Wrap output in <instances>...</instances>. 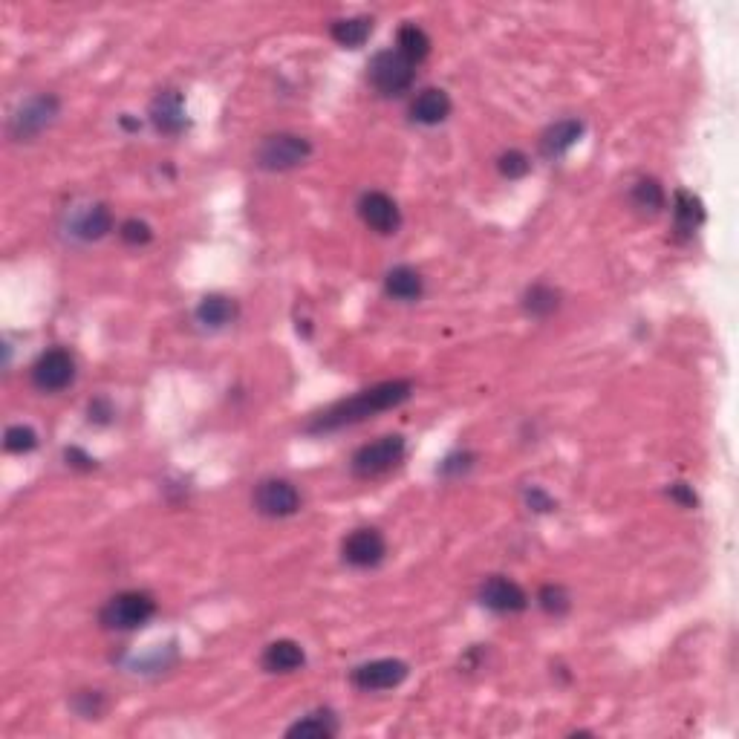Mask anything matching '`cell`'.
I'll return each mask as SVG.
<instances>
[{
    "instance_id": "83f0119b",
    "label": "cell",
    "mask_w": 739,
    "mask_h": 739,
    "mask_svg": "<svg viewBox=\"0 0 739 739\" xmlns=\"http://www.w3.org/2000/svg\"><path fill=\"white\" fill-rule=\"evenodd\" d=\"M497 171L506 179H523L532 171V159L523 151H506L497 159Z\"/></svg>"
},
{
    "instance_id": "603a6c76",
    "label": "cell",
    "mask_w": 739,
    "mask_h": 739,
    "mask_svg": "<svg viewBox=\"0 0 739 739\" xmlns=\"http://www.w3.org/2000/svg\"><path fill=\"white\" fill-rule=\"evenodd\" d=\"M558 309H561V292H558L555 286H549V283H535V286L526 289V295H523V312H526L529 318L543 321V318L555 315Z\"/></svg>"
},
{
    "instance_id": "e0dca14e",
    "label": "cell",
    "mask_w": 739,
    "mask_h": 739,
    "mask_svg": "<svg viewBox=\"0 0 739 739\" xmlns=\"http://www.w3.org/2000/svg\"><path fill=\"white\" fill-rule=\"evenodd\" d=\"M702 223H705L702 200L696 194L685 191V188H679L676 197H673V231H676V240H690Z\"/></svg>"
},
{
    "instance_id": "cb8c5ba5",
    "label": "cell",
    "mask_w": 739,
    "mask_h": 739,
    "mask_svg": "<svg viewBox=\"0 0 739 739\" xmlns=\"http://www.w3.org/2000/svg\"><path fill=\"white\" fill-rule=\"evenodd\" d=\"M630 203L636 208L638 214L644 217H656L664 208V188L659 185V179L653 177H641L636 179L633 191H630Z\"/></svg>"
},
{
    "instance_id": "ac0fdd59",
    "label": "cell",
    "mask_w": 739,
    "mask_h": 739,
    "mask_svg": "<svg viewBox=\"0 0 739 739\" xmlns=\"http://www.w3.org/2000/svg\"><path fill=\"white\" fill-rule=\"evenodd\" d=\"M260 664H263L266 673H295V670H301L306 664V653L298 641H292V638H278V641H272V644L263 650Z\"/></svg>"
},
{
    "instance_id": "277c9868",
    "label": "cell",
    "mask_w": 739,
    "mask_h": 739,
    "mask_svg": "<svg viewBox=\"0 0 739 739\" xmlns=\"http://www.w3.org/2000/svg\"><path fill=\"white\" fill-rule=\"evenodd\" d=\"M367 81L379 96H402L416 81V64L408 61L399 50H382L367 64Z\"/></svg>"
},
{
    "instance_id": "4dcf8cb0",
    "label": "cell",
    "mask_w": 739,
    "mask_h": 739,
    "mask_svg": "<svg viewBox=\"0 0 739 739\" xmlns=\"http://www.w3.org/2000/svg\"><path fill=\"white\" fill-rule=\"evenodd\" d=\"M73 711L84 719H96L104 711V696L99 690H78L73 696Z\"/></svg>"
},
{
    "instance_id": "ffe728a7",
    "label": "cell",
    "mask_w": 739,
    "mask_h": 739,
    "mask_svg": "<svg viewBox=\"0 0 739 739\" xmlns=\"http://www.w3.org/2000/svg\"><path fill=\"white\" fill-rule=\"evenodd\" d=\"M384 292H387L393 301L416 304V301L425 295V278H422L413 266H393V269L384 275Z\"/></svg>"
},
{
    "instance_id": "7a4b0ae2",
    "label": "cell",
    "mask_w": 739,
    "mask_h": 739,
    "mask_svg": "<svg viewBox=\"0 0 739 739\" xmlns=\"http://www.w3.org/2000/svg\"><path fill=\"white\" fill-rule=\"evenodd\" d=\"M156 615V598L151 592H142V589H128V592H119L113 595L99 612V621L107 630H119V633H130V630H139L145 627Z\"/></svg>"
},
{
    "instance_id": "8992f818",
    "label": "cell",
    "mask_w": 739,
    "mask_h": 739,
    "mask_svg": "<svg viewBox=\"0 0 739 739\" xmlns=\"http://www.w3.org/2000/svg\"><path fill=\"white\" fill-rule=\"evenodd\" d=\"M402 457H405V436L390 434L361 445L350 459V468L361 480H373V477H382L387 471H393L402 462Z\"/></svg>"
},
{
    "instance_id": "4316f807",
    "label": "cell",
    "mask_w": 739,
    "mask_h": 739,
    "mask_svg": "<svg viewBox=\"0 0 739 739\" xmlns=\"http://www.w3.org/2000/svg\"><path fill=\"white\" fill-rule=\"evenodd\" d=\"M3 448H6L9 454H29V451H35V448H38V434H35V428H29V425H12V428H6V434H3Z\"/></svg>"
},
{
    "instance_id": "8fae6325",
    "label": "cell",
    "mask_w": 739,
    "mask_h": 739,
    "mask_svg": "<svg viewBox=\"0 0 739 739\" xmlns=\"http://www.w3.org/2000/svg\"><path fill=\"white\" fill-rule=\"evenodd\" d=\"M480 604L497 615H514V612H523L529 607V595L517 581H511L506 575H491L480 587Z\"/></svg>"
},
{
    "instance_id": "d6a6232c",
    "label": "cell",
    "mask_w": 739,
    "mask_h": 739,
    "mask_svg": "<svg viewBox=\"0 0 739 739\" xmlns=\"http://www.w3.org/2000/svg\"><path fill=\"white\" fill-rule=\"evenodd\" d=\"M667 494H670V500L679 503L682 509H696V506H699V497H696L693 485L688 483H673L667 488Z\"/></svg>"
},
{
    "instance_id": "7402d4cb",
    "label": "cell",
    "mask_w": 739,
    "mask_h": 739,
    "mask_svg": "<svg viewBox=\"0 0 739 739\" xmlns=\"http://www.w3.org/2000/svg\"><path fill=\"white\" fill-rule=\"evenodd\" d=\"M338 734V719L327 708H318L304 719H298L295 725L286 728V737H312V739H330Z\"/></svg>"
},
{
    "instance_id": "d4e9b609",
    "label": "cell",
    "mask_w": 739,
    "mask_h": 739,
    "mask_svg": "<svg viewBox=\"0 0 739 739\" xmlns=\"http://www.w3.org/2000/svg\"><path fill=\"white\" fill-rule=\"evenodd\" d=\"M396 44H399V52L413 61V64H422L428 55H431V38L422 26L416 24H405L396 35Z\"/></svg>"
},
{
    "instance_id": "1f68e13d",
    "label": "cell",
    "mask_w": 739,
    "mask_h": 739,
    "mask_svg": "<svg viewBox=\"0 0 739 739\" xmlns=\"http://www.w3.org/2000/svg\"><path fill=\"white\" fill-rule=\"evenodd\" d=\"M113 416H116V410H113V405H110V399H104V396L93 399V402H90V408H87V419H90L93 425H110V422H113Z\"/></svg>"
},
{
    "instance_id": "7c38bea8",
    "label": "cell",
    "mask_w": 739,
    "mask_h": 739,
    "mask_svg": "<svg viewBox=\"0 0 739 739\" xmlns=\"http://www.w3.org/2000/svg\"><path fill=\"white\" fill-rule=\"evenodd\" d=\"M358 217L376 234H396L402 229V211L396 200L384 191H367L358 200Z\"/></svg>"
},
{
    "instance_id": "f546056e",
    "label": "cell",
    "mask_w": 739,
    "mask_h": 739,
    "mask_svg": "<svg viewBox=\"0 0 739 739\" xmlns=\"http://www.w3.org/2000/svg\"><path fill=\"white\" fill-rule=\"evenodd\" d=\"M474 462H477V457L471 451H454V454H448V457L439 462V474L457 480V477H465L474 468Z\"/></svg>"
},
{
    "instance_id": "30bf717a",
    "label": "cell",
    "mask_w": 739,
    "mask_h": 739,
    "mask_svg": "<svg viewBox=\"0 0 739 739\" xmlns=\"http://www.w3.org/2000/svg\"><path fill=\"white\" fill-rule=\"evenodd\" d=\"M341 555L356 569H373V566H379L387 558V540H384L379 529L364 526V529H356V532L344 537Z\"/></svg>"
},
{
    "instance_id": "2e32d148",
    "label": "cell",
    "mask_w": 739,
    "mask_h": 739,
    "mask_svg": "<svg viewBox=\"0 0 739 739\" xmlns=\"http://www.w3.org/2000/svg\"><path fill=\"white\" fill-rule=\"evenodd\" d=\"M451 116V96L439 87H428L422 90L413 104H410V119L416 125H425V128H434V125H442L445 119Z\"/></svg>"
},
{
    "instance_id": "5b68a950",
    "label": "cell",
    "mask_w": 739,
    "mask_h": 739,
    "mask_svg": "<svg viewBox=\"0 0 739 739\" xmlns=\"http://www.w3.org/2000/svg\"><path fill=\"white\" fill-rule=\"evenodd\" d=\"M61 113V102L58 96L52 93H38L32 99H26L9 119V136L15 142H32L38 139L47 128H52V122L58 119Z\"/></svg>"
},
{
    "instance_id": "44dd1931",
    "label": "cell",
    "mask_w": 739,
    "mask_h": 739,
    "mask_svg": "<svg viewBox=\"0 0 739 739\" xmlns=\"http://www.w3.org/2000/svg\"><path fill=\"white\" fill-rule=\"evenodd\" d=\"M330 35L338 47L358 50V47H364V44H367V38L373 35V18H367V15L341 18V21H335V24H332Z\"/></svg>"
},
{
    "instance_id": "6da1fadb",
    "label": "cell",
    "mask_w": 739,
    "mask_h": 739,
    "mask_svg": "<svg viewBox=\"0 0 739 739\" xmlns=\"http://www.w3.org/2000/svg\"><path fill=\"white\" fill-rule=\"evenodd\" d=\"M410 396H413V382L410 379H393V382H382L361 390L350 399H341L327 410L315 413L309 422H306V434H330V431H341V428H350L358 425L376 413H384L390 408H399L405 405Z\"/></svg>"
},
{
    "instance_id": "4fadbf2b",
    "label": "cell",
    "mask_w": 739,
    "mask_h": 739,
    "mask_svg": "<svg viewBox=\"0 0 739 739\" xmlns=\"http://www.w3.org/2000/svg\"><path fill=\"white\" fill-rule=\"evenodd\" d=\"M148 116H151L153 128L159 130L162 136H179V133L188 130L185 99H182V93H177V90H162V93H156Z\"/></svg>"
},
{
    "instance_id": "836d02e7",
    "label": "cell",
    "mask_w": 739,
    "mask_h": 739,
    "mask_svg": "<svg viewBox=\"0 0 739 739\" xmlns=\"http://www.w3.org/2000/svg\"><path fill=\"white\" fill-rule=\"evenodd\" d=\"M64 459H67L70 468H78V471H93V468H96V459L90 457V454H84V451L76 448V445L64 451Z\"/></svg>"
},
{
    "instance_id": "484cf974",
    "label": "cell",
    "mask_w": 739,
    "mask_h": 739,
    "mask_svg": "<svg viewBox=\"0 0 739 739\" xmlns=\"http://www.w3.org/2000/svg\"><path fill=\"white\" fill-rule=\"evenodd\" d=\"M537 604H540V610L546 612V615L563 618L566 612L572 610V595L561 584H546V587H540V592H537Z\"/></svg>"
},
{
    "instance_id": "d6986e66",
    "label": "cell",
    "mask_w": 739,
    "mask_h": 739,
    "mask_svg": "<svg viewBox=\"0 0 739 739\" xmlns=\"http://www.w3.org/2000/svg\"><path fill=\"white\" fill-rule=\"evenodd\" d=\"M237 315H240V306L229 295H205L203 301L197 304V309H194L197 324L205 327V330H223V327H229V324L237 321Z\"/></svg>"
},
{
    "instance_id": "f1b7e54d",
    "label": "cell",
    "mask_w": 739,
    "mask_h": 739,
    "mask_svg": "<svg viewBox=\"0 0 739 739\" xmlns=\"http://www.w3.org/2000/svg\"><path fill=\"white\" fill-rule=\"evenodd\" d=\"M119 237H122V243L125 246H133V249H139V246H148L153 240V229L145 223V220H139V217H130L125 220L122 226H119Z\"/></svg>"
},
{
    "instance_id": "9a60e30c",
    "label": "cell",
    "mask_w": 739,
    "mask_h": 739,
    "mask_svg": "<svg viewBox=\"0 0 739 739\" xmlns=\"http://www.w3.org/2000/svg\"><path fill=\"white\" fill-rule=\"evenodd\" d=\"M110 231H113V211L104 203L81 208L70 223V234L84 243H96V240L107 237Z\"/></svg>"
},
{
    "instance_id": "9c48e42d",
    "label": "cell",
    "mask_w": 739,
    "mask_h": 739,
    "mask_svg": "<svg viewBox=\"0 0 739 739\" xmlns=\"http://www.w3.org/2000/svg\"><path fill=\"white\" fill-rule=\"evenodd\" d=\"M408 673V662H402V659H376V662L358 664L350 679L364 693H379V690L399 688L408 679Z\"/></svg>"
},
{
    "instance_id": "5bb4252c",
    "label": "cell",
    "mask_w": 739,
    "mask_h": 739,
    "mask_svg": "<svg viewBox=\"0 0 739 739\" xmlns=\"http://www.w3.org/2000/svg\"><path fill=\"white\" fill-rule=\"evenodd\" d=\"M584 130H587V125L581 119H575V116L549 125V128L543 130V136H540V153L546 159H561L563 153L572 151L581 142Z\"/></svg>"
},
{
    "instance_id": "e575fe53",
    "label": "cell",
    "mask_w": 739,
    "mask_h": 739,
    "mask_svg": "<svg viewBox=\"0 0 739 739\" xmlns=\"http://www.w3.org/2000/svg\"><path fill=\"white\" fill-rule=\"evenodd\" d=\"M526 503L532 506L535 511H552L555 509V500L540 488V485H532L529 491H526Z\"/></svg>"
},
{
    "instance_id": "d590c367",
    "label": "cell",
    "mask_w": 739,
    "mask_h": 739,
    "mask_svg": "<svg viewBox=\"0 0 739 739\" xmlns=\"http://www.w3.org/2000/svg\"><path fill=\"white\" fill-rule=\"evenodd\" d=\"M122 125H125V128H128V130H139V128H142V122H133L130 116H122Z\"/></svg>"
},
{
    "instance_id": "ba28073f",
    "label": "cell",
    "mask_w": 739,
    "mask_h": 739,
    "mask_svg": "<svg viewBox=\"0 0 739 739\" xmlns=\"http://www.w3.org/2000/svg\"><path fill=\"white\" fill-rule=\"evenodd\" d=\"M29 376H32V384L41 393H61V390H67L70 384L76 382V358L70 356L67 350H61V347L47 350V353L35 358Z\"/></svg>"
},
{
    "instance_id": "52a82bcc",
    "label": "cell",
    "mask_w": 739,
    "mask_h": 739,
    "mask_svg": "<svg viewBox=\"0 0 739 739\" xmlns=\"http://www.w3.org/2000/svg\"><path fill=\"white\" fill-rule=\"evenodd\" d=\"M252 503L263 517L283 520V517H292L301 511V491L295 488V483H289L283 477H266L255 485Z\"/></svg>"
},
{
    "instance_id": "3957f363",
    "label": "cell",
    "mask_w": 739,
    "mask_h": 739,
    "mask_svg": "<svg viewBox=\"0 0 739 739\" xmlns=\"http://www.w3.org/2000/svg\"><path fill=\"white\" fill-rule=\"evenodd\" d=\"M312 156V142L298 133H272L266 136L255 151L257 168L269 171V174H281V171H292L298 165H304Z\"/></svg>"
}]
</instances>
